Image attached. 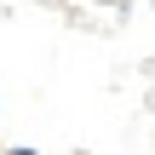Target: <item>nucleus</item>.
Instances as JSON below:
<instances>
[{
  "instance_id": "1",
  "label": "nucleus",
  "mask_w": 155,
  "mask_h": 155,
  "mask_svg": "<svg viewBox=\"0 0 155 155\" xmlns=\"http://www.w3.org/2000/svg\"><path fill=\"white\" fill-rule=\"evenodd\" d=\"M6 155H35V150H6Z\"/></svg>"
}]
</instances>
